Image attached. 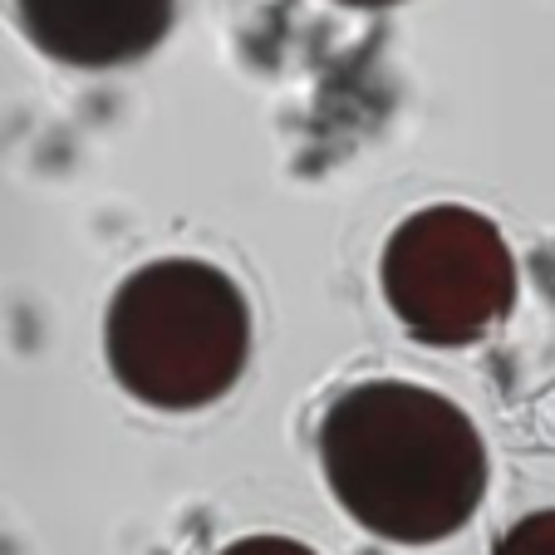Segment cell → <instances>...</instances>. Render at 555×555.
<instances>
[{"mask_svg":"<svg viewBox=\"0 0 555 555\" xmlns=\"http://www.w3.org/2000/svg\"><path fill=\"white\" fill-rule=\"evenodd\" d=\"M320 457L339 506L399 545H428L467 526L487 487V452L467 413L403 378L339 393L320 423Z\"/></svg>","mask_w":555,"mask_h":555,"instance_id":"1","label":"cell"},{"mask_svg":"<svg viewBox=\"0 0 555 555\" xmlns=\"http://www.w3.org/2000/svg\"><path fill=\"white\" fill-rule=\"evenodd\" d=\"M246 345V295L207 261H153L128 275L108 305V369L153 409H202L221 399L242 378Z\"/></svg>","mask_w":555,"mask_h":555,"instance_id":"2","label":"cell"},{"mask_svg":"<svg viewBox=\"0 0 555 555\" xmlns=\"http://www.w3.org/2000/svg\"><path fill=\"white\" fill-rule=\"evenodd\" d=\"M384 295L413 339L467 345L512 310L516 261L487 217L467 207H428L388 236Z\"/></svg>","mask_w":555,"mask_h":555,"instance_id":"3","label":"cell"},{"mask_svg":"<svg viewBox=\"0 0 555 555\" xmlns=\"http://www.w3.org/2000/svg\"><path fill=\"white\" fill-rule=\"evenodd\" d=\"M21 30L50 60L108 69L147 54L172 25V0H15Z\"/></svg>","mask_w":555,"mask_h":555,"instance_id":"4","label":"cell"},{"mask_svg":"<svg viewBox=\"0 0 555 555\" xmlns=\"http://www.w3.org/2000/svg\"><path fill=\"white\" fill-rule=\"evenodd\" d=\"M496 555H555V512H535L516 521L496 541Z\"/></svg>","mask_w":555,"mask_h":555,"instance_id":"5","label":"cell"},{"mask_svg":"<svg viewBox=\"0 0 555 555\" xmlns=\"http://www.w3.org/2000/svg\"><path fill=\"white\" fill-rule=\"evenodd\" d=\"M221 555H314V551L300 541H285V535H246V541L227 545Z\"/></svg>","mask_w":555,"mask_h":555,"instance_id":"6","label":"cell"},{"mask_svg":"<svg viewBox=\"0 0 555 555\" xmlns=\"http://www.w3.org/2000/svg\"><path fill=\"white\" fill-rule=\"evenodd\" d=\"M345 5H364V11H378V5H393V0H345Z\"/></svg>","mask_w":555,"mask_h":555,"instance_id":"7","label":"cell"}]
</instances>
